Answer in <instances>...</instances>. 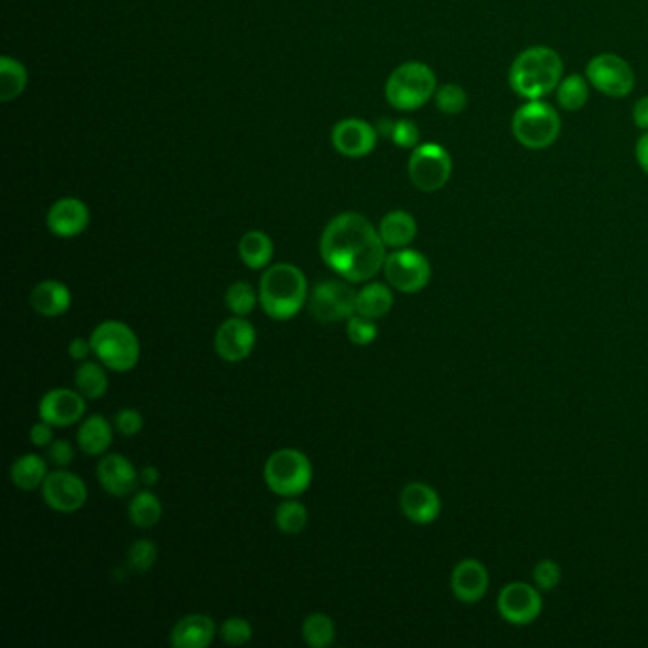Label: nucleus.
I'll use <instances>...</instances> for the list:
<instances>
[{"instance_id": "22", "label": "nucleus", "mask_w": 648, "mask_h": 648, "mask_svg": "<svg viewBox=\"0 0 648 648\" xmlns=\"http://www.w3.org/2000/svg\"><path fill=\"white\" fill-rule=\"evenodd\" d=\"M71 291L63 282L44 280L31 291L29 303L44 318H58L71 308Z\"/></svg>"}, {"instance_id": "43", "label": "nucleus", "mask_w": 648, "mask_h": 648, "mask_svg": "<svg viewBox=\"0 0 648 648\" xmlns=\"http://www.w3.org/2000/svg\"><path fill=\"white\" fill-rule=\"evenodd\" d=\"M29 439L35 447H50L54 441V426L46 420H40L37 424L31 426L29 430Z\"/></svg>"}, {"instance_id": "3", "label": "nucleus", "mask_w": 648, "mask_h": 648, "mask_svg": "<svg viewBox=\"0 0 648 648\" xmlns=\"http://www.w3.org/2000/svg\"><path fill=\"white\" fill-rule=\"evenodd\" d=\"M306 295L308 282L305 272L295 265L278 263L267 268L261 278L259 303L272 320L286 322L295 318L305 306Z\"/></svg>"}, {"instance_id": "13", "label": "nucleus", "mask_w": 648, "mask_h": 648, "mask_svg": "<svg viewBox=\"0 0 648 648\" xmlns=\"http://www.w3.org/2000/svg\"><path fill=\"white\" fill-rule=\"evenodd\" d=\"M42 498L59 514H75L86 504L88 489L77 474L59 468L56 472H50L44 479Z\"/></svg>"}, {"instance_id": "35", "label": "nucleus", "mask_w": 648, "mask_h": 648, "mask_svg": "<svg viewBox=\"0 0 648 648\" xmlns=\"http://www.w3.org/2000/svg\"><path fill=\"white\" fill-rule=\"evenodd\" d=\"M436 107L443 115L455 116L468 107V94L460 84H443L436 90Z\"/></svg>"}, {"instance_id": "42", "label": "nucleus", "mask_w": 648, "mask_h": 648, "mask_svg": "<svg viewBox=\"0 0 648 648\" xmlns=\"http://www.w3.org/2000/svg\"><path fill=\"white\" fill-rule=\"evenodd\" d=\"M48 458L58 468H67L75 458V449L67 439H56L48 449Z\"/></svg>"}, {"instance_id": "7", "label": "nucleus", "mask_w": 648, "mask_h": 648, "mask_svg": "<svg viewBox=\"0 0 648 648\" xmlns=\"http://www.w3.org/2000/svg\"><path fill=\"white\" fill-rule=\"evenodd\" d=\"M312 476L310 458L297 449L274 451L265 464L268 489L284 498L303 495L312 483Z\"/></svg>"}, {"instance_id": "38", "label": "nucleus", "mask_w": 648, "mask_h": 648, "mask_svg": "<svg viewBox=\"0 0 648 648\" xmlns=\"http://www.w3.org/2000/svg\"><path fill=\"white\" fill-rule=\"evenodd\" d=\"M219 635H221L223 643H227L230 647H240V645H246L251 641L253 628L244 618H229L223 622V626L219 629Z\"/></svg>"}, {"instance_id": "2", "label": "nucleus", "mask_w": 648, "mask_h": 648, "mask_svg": "<svg viewBox=\"0 0 648 648\" xmlns=\"http://www.w3.org/2000/svg\"><path fill=\"white\" fill-rule=\"evenodd\" d=\"M563 77V59L553 48L531 46L517 54L508 73V82L517 96L534 101L553 94Z\"/></svg>"}, {"instance_id": "17", "label": "nucleus", "mask_w": 648, "mask_h": 648, "mask_svg": "<svg viewBox=\"0 0 648 648\" xmlns=\"http://www.w3.org/2000/svg\"><path fill=\"white\" fill-rule=\"evenodd\" d=\"M489 571L474 557L462 559L451 572V591L460 603L476 605L489 591Z\"/></svg>"}, {"instance_id": "46", "label": "nucleus", "mask_w": 648, "mask_h": 648, "mask_svg": "<svg viewBox=\"0 0 648 648\" xmlns=\"http://www.w3.org/2000/svg\"><path fill=\"white\" fill-rule=\"evenodd\" d=\"M635 158H637V164L641 166V170L648 175V132H645V134L637 139V143H635Z\"/></svg>"}, {"instance_id": "21", "label": "nucleus", "mask_w": 648, "mask_h": 648, "mask_svg": "<svg viewBox=\"0 0 648 648\" xmlns=\"http://www.w3.org/2000/svg\"><path fill=\"white\" fill-rule=\"evenodd\" d=\"M217 635L213 618L206 614H187L172 629L170 641L175 648L210 647Z\"/></svg>"}, {"instance_id": "25", "label": "nucleus", "mask_w": 648, "mask_h": 648, "mask_svg": "<svg viewBox=\"0 0 648 648\" xmlns=\"http://www.w3.org/2000/svg\"><path fill=\"white\" fill-rule=\"evenodd\" d=\"M238 255L246 267L251 270H261L270 265L274 255V244L267 232L249 230L238 244Z\"/></svg>"}, {"instance_id": "18", "label": "nucleus", "mask_w": 648, "mask_h": 648, "mask_svg": "<svg viewBox=\"0 0 648 648\" xmlns=\"http://www.w3.org/2000/svg\"><path fill=\"white\" fill-rule=\"evenodd\" d=\"M400 508L409 521L417 525H430L441 514V498L434 487L413 481L401 491Z\"/></svg>"}, {"instance_id": "19", "label": "nucleus", "mask_w": 648, "mask_h": 648, "mask_svg": "<svg viewBox=\"0 0 648 648\" xmlns=\"http://www.w3.org/2000/svg\"><path fill=\"white\" fill-rule=\"evenodd\" d=\"M48 229L59 238H73L90 225V210L78 198H61L46 215Z\"/></svg>"}, {"instance_id": "31", "label": "nucleus", "mask_w": 648, "mask_h": 648, "mask_svg": "<svg viewBox=\"0 0 648 648\" xmlns=\"http://www.w3.org/2000/svg\"><path fill=\"white\" fill-rule=\"evenodd\" d=\"M130 521L139 529H151L162 517V502L151 491H141L128 506Z\"/></svg>"}, {"instance_id": "5", "label": "nucleus", "mask_w": 648, "mask_h": 648, "mask_svg": "<svg viewBox=\"0 0 648 648\" xmlns=\"http://www.w3.org/2000/svg\"><path fill=\"white\" fill-rule=\"evenodd\" d=\"M512 134L521 147L544 151L561 135V116L544 99L525 101L512 116Z\"/></svg>"}, {"instance_id": "27", "label": "nucleus", "mask_w": 648, "mask_h": 648, "mask_svg": "<svg viewBox=\"0 0 648 648\" xmlns=\"http://www.w3.org/2000/svg\"><path fill=\"white\" fill-rule=\"evenodd\" d=\"M48 476L46 460L39 455H23L14 460L10 468V479L21 491H35L42 487L44 479Z\"/></svg>"}, {"instance_id": "6", "label": "nucleus", "mask_w": 648, "mask_h": 648, "mask_svg": "<svg viewBox=\"0 0 648 648\" xmlns=\"http://www.w3.org/2000/svg\"><path fill=\"white\" fill-rule=\"evenodd\" d=\"M90 343L97 360L113 371H130L141 358V344L134 329L116 320L97 325Z\"/></svg>"}, {"instance_id": "37", "label": "nucleus", "mask_w": 648, "mask_h": 648, "mask_svg": "<svg viewBox=\"0 0 648 648\" xmlns=\"http://www.w3.org/2000/svg\"><path fill=\"white\" fill-rule=\"evenodd\" d=\"M346 335L356 346H367V344H371L377 339L379 331H377L375 320L365 318L362 314H354V316L348 318Z\"/></svg>"}, {"instance_id": "15", "label": "nucleus", "mask_w": 648, "mask_h": 648, "mask_svg": "<svg viewBox=\"0 0 648 648\" xmlns=\"http://www.w3.org/2000/svg\"><path fill=\"white\" fill-rule=\"evenodd\" d=\"M379 132L365 120L346 118L335 124L331 143L346 158H363L377 147Z\"/></svg>"}, {"instance_id": "40", "label": "nucleus", "mask_w": 648, "mask_h": 648, "mask_svg": "<svg viewBox=\"0 0 648 648\" xmlns=\"http://www.w3.org/2000/svg\"><path fill=\"white\" fill-rule=\"evenodd\" d=\"M390 139H392L398 147H401V149H415V147H419V128H417V124L411 122V120H398V122H394V126H392Z\"/></svg>"}, {"instance_id": "16", "label": "nucleus", "mask_w": 648, "mask_h": 648, "mask_svg": "<svg viewBox=\"0 0 648 648\" xmlns=\"http://www.w3.org/2000/svg\"><path fill=\"white\" fill-rule=\"evenodd\" d=\"M86 413V401L80 392L67 388H54L46 392L39 403L40 420L50 422L52 426L67 428L77 424Z\"/></svg>"}, {"instance_id": "11", "label": "nucleus", "mask_w": 648, "mask_h": 648, "mask_svg": "<svg viewBox=\"0 0 648 648\" xmlns=\"http://www.w3.org/2000/svg\"><path fill=\"white\" fill-rule=\"evenodd\" d=\"M358 291L350 282L325 280L310 295V312L320 322H343L356 314Z\"/></svg>"}, {"instance_id": "4", "label": "nucleus", "mask_w": 648, "mask_h": 648, "mask_svg": "<svg viewBox=\"0 0 648 648\" xmlns=\"http://www.w3.org/2000/svg\"><path fill=\"white\" fill-rule=\"evenodd\" d=\"M438 90V78L430 65L422 61L401 63L386 80L384 94L398 111H417L424 107Z\"/></svg>"}, {"instance_id": "28", "label": "nucleus", "mask_w": 648, "mask_h": 648, "mask_svg": "<svg viewBox=\"0 0 648 648\" xmlns=\"http://www.w3.org/2000/svg\"><path fill=\"white\" fill-rule=\"evenodd\" d=\"M555 97H557V105L563 111L578 113L586 107V103L590 99V82H588V78L576 75V73L569 77H563L555 90Z\"/></svg>"}, {"instance_id": "32", "label": "nucleus", "mask_w": 648, "mask_h": 648, "mask_svg": "<svg viewBox=\"0 0 648 648\" xmlns=\"http://www.w3.org/2000/svg\"><path fill=\"white\" fill-rule=\"evenodd\" d=\"M303 639L312 648H327L335 641V624L324 612H314L303 622Z\"/></svg>"}, {"instance_id": "44", "label": "nucleus", "mask_w": 648, "mask_h": 648, "mask_svg": "<svg viewBox=\"0 0 648 648\" xmlns=\"http://www.w3.org/2000/svg\"><path fill=\"white\" fill-rule=\"evenodd\" d=\"M94 350H92V343L90 341H86V339H73L71 343H69V356L75 360V362H86L88 360V356L92 354Z\"/></svg>"}, {"instance_id": "39", "label": "nucleus", "mask_w": 648, "mask_h": 648, "mask_svg": "<svg viewBox=\"0 0 648 648\" xmlns=\"http://www.w3.org/2000/svg\"><path fill=\"white\" fill-rule=\"evenodd\" d=\"M563 572L553 559H542L534 565V586L540 591H553L561 584Z\"/></svg>"}, {"instance_id": "14", "label": "nucleus", "mask_w": 648, "mask_h": 648, "mask_svg": "<svg viewBox=\"0 0 648 648\" xmlns=\"http://www.w3.org/2000/svg\"><path fill=\"white\" fill-rule=\"evenodd\" d=\"M257 341L255 327L246 318L234 316L219 325L215 333V350L221 360L229 363H240L248 360Z\"/></svg>"}, {"instance_id": "20", "label": "nucleus", "mask_w": 648, "mask_h": 648, "mask_svg": "<svg viewBox=\"0 0 648 648\" xmlns=\"http://www.w3.org/2000/svg\"><path fill=\"white\" fill-rule=\"evenodd\" d=\"M97 479L109 495H132L137 487V470L134 464L122 455H107L97 466Z\"/></svg>"}, {"instance_id": "23", "label": "nucleus", "mask_w": 648, "mask_h": 648, "mask_svg": "<svg viewBox=\"0 0 648 648\" xmlns=\"http://www.w3.org/2000/svg\"><path fill=\"white\" fill-rule=\"evenodd\" d=\"M379 232L386 248L401 249L413 244L419 227L409 211L394 210L382 217Z\"/></svg>"}, {"instance_id": "47", "label": "nucleus", "mask_w": 648, "mask_h": 648, "mask_svg": "<svg viewBox=\"0 0 648 648\" xmlns=\"http://www.w3.org/2000/svg\"><path fill=\"white\" fill-rule=\"evenodd\" d=\"M139 479L147 485V487H154L160 481V470L156 466H145L139 474Z\"/></svg>"}, {"instance_id": "34", "label": "nucleus", "mask_w": 648, "mask_h": 648, "mask_svg": "<svg viewBox=\"0 0 648 648\" xmlns=\"http://www.w3.org/2000/svg\"><path fill=\"white\" fill-rule=\"evenodd\" d=\"M257 291L248 282H234L225 293V305L234 316L246 318L257 306Z\"/></svg>"}, {"instance_id": "36", "label": "nucleus", "mask_w": 648, "mask_h": 648, "mask_svg": "<svg viewBox=\"0 0 648 648\" xmlns=\"http://www.w3.org/2000/svg\"><path fill=\"white\" fill-rule=\"evenodd\" d=\"M158 557V548L154 546L151 540H137L130 550H128V567L130 571L137 574H145L149 569H153Z\"/></svg>"}, {"instance_id": "26", "label": "nucleus", "mask_w": 648, "mask_h": 648, "mask_svg": "<svg viewBox=\"0 0 648 648\" xmlns=\"http://www.w3.org/2000/svg\"><path fill=\"white\" fill-rule=\"evenodd\" d=\"M394 306V293L392 289L384 284H367L358 291L356 301V314H362L365 318L379 320L386 314H390Z\"/></svg>"}, {"instance_id": "24", "label": "nucleus", "mask_w": 648, "mask_h": 648, "mask_svg": "<svg viewBox=\"0 0 648 648\" xmlns=\"http://www.w3.org/2000/svg\"><path fill=\"white\" fill-rule=\"evenodd\" d=\"M78 447L88 457H99L107 453L113 443V426L101 415H92L82 420L78 428Z\"/></svg>"}, {"instance_id": "8", "label": "nucleus", "mask_w": 648, "mask_h": 648, "mask_svg": "<svg viewBox=\"0 0 648 648\" xmlns=\"http://www.w3.org/2000/svg\"><path fill=\"white\" fill-rule=\"evenodd\" d=\"M411 183L422 192L441 191L453 175V158L438 143H422L413 149L407 164Z\"/></svg>"}, {"instance_id": "33", "label": "nucleus", "mask_w": 648, "mask_h": 648, "mask_svg": "<svg viewBox=\"0 0 648 648\" xmlns=\"http://www.w3.org/2000/svg\"><path fill=\"white\" fill-rule=\"evenodd\" d=\"M308 525L305 504L297 500H286L276 510V527L284 534L303 533Z\"/></svg>"}, {"instance_id": "29", "label": "nucleus", "mask_w": 648, "mask_h": 648, "mask_svg": "<svg viewBox=\"0 0 648 648\" xmlns=\"http://www.w3.org/2000/svg\"><path fill=\"white\" fill-rule=\"evenodd\" d=\"M77 390L88 400H99L109 390V377L105 369L96 362H80L75 373Z\"/></svg>"}, {"instance_id": "12", "label": "nucleus", "mask_w": 648, "mask_h": 648, "mask_svg": "<svg viewBox=\"0 0 648 648\" xmlns=\"http://www.w3.org/2000/svg\"><path fill=\"white\" fill-rule=\"evenodd\" d=\"M496 609L504 622L512 626H529L542 614V591L525 582L506 584L496 599Z\"/></svg>"}, {"instance_id": "10", "label": "nucleus", "mask_w": 648, "mask_h": 648, "mask_svg": "<svg viewBox=\"0 0 648 648\" xmlns=\"http://www.w3.org/2000/svg\"><path fill=\"white\" fill-rule=\"evenodd\" d=\"M584 77L597 92L616 99L628 97L635 88V73L631 65L616 54H599L591 58Z\"/></svg>"}, {"instance_id": "45", "label": "nucleus", "mask_w": 648, "mask_h": 648, "mask_svg": "<svg viewBox=\"0 0 648 648\" xmlns=\"http://www.w3.org/2000/svg\"><path fill=\"white\" fill-rule=\"evenodd\" d=\"M633 122L637 128L648 132V96L639 97L633 105Z\"/></svg>"}, {"instance_id": "30", "label": "nucleus", "mask_w": 648, "mask_h": 648, "mask_svg": "<svg viewBox=\"0 0 648 648\" xmlns=\"http://www.w3.org/2000/svg\"><path fill=\"white\" fill-rule=\"evenodd\" d=\"M27 86V69L18 59L0 58V101L10 103L23 94Z\"/></svg>"}, {"instance_id": "9", "label": "nucleus", "mask_w": 648, "mask_h": 648, "mask_svg": "<svg viewBox=\"0 0 648 648\" xmlns=\"http://www.w3.org/2000/svg\"><path fill=\"white\" fill-rule=\"evenodd\" d=\"M382 270L388 284L401 293H419L432 278L430 261L417 249H396L386 257Z\"/></svg>"}, {"instance_id": "41", "label": "nucleus", "mask_w": 648, "mask_h": 648, "mask_svg": "<svg viewBox=\"0 0 648 648\" xmlns=\"http://www.w3.org/2000/svg\"><path fill=\"white\" fill-rule=\"evenodd\" d=\"M115 428L126 438H134L143 430V417L135 409H122L115 417Z\"/></svg>"}, {"instance_id": "1", "label": "nucleus", "mask_w": 648, "mask_h": 648, "mask_svg": "<svg viewBox=\"0 0 648 648\" xmlns=\"http://www.w3.org/2000/svg\"><path fill=\"white\" fill-rule=\"evenodd\" d=\"M320 253L327 267L352 284L375 278L388 257L381 232L360 213L331 219L320 240Z\"/></svg>"}]
</instances>
